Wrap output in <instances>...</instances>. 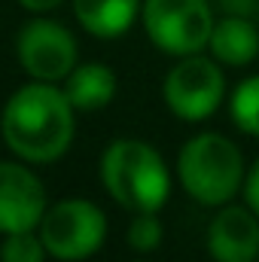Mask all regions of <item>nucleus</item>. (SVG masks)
I'll return each instance as SVG.
<instances>
[{
	"mask_svg": "<svg viewBox=\"0 0 259 262\" xmlns=\"http://www.w3.org/2000/svg\"><path fill=\"white\" fill-rule=\"evenodd\" d=\"M244 204L253 210L259 216V159L250 165V171H247V177H244Z\"/></svg>",
	"mask_w": 259,
	"mask_h": 262,
	"instance_id": "obj_16",
	"label": "nucleus"
},
{
	"mask_svg": "<svg viewBox=\"0 0 259 262\" xmlns=\"http://www.w3.org/2000/svg\"><path fill=\"white\" fill-rule=\"evenodd\" d=\"M210 55L223 67H244L256 61L259 55V28L253 18L247 15H226L213 25L210 31V43H207Z\"/></svg>",
	"mask_w": 259,
	"mask_h": 262,
	"instance_id": "obj_10",
	"label": "nucleus"
},
{
	"mask_svg": "<svg viewBox=\"0 0 259 262\" xmlns=\"http://www.w3.org/2000/svg\"><path fill=\"white\" fill-rule=\"evenodd\" d=\"M220 6L226 9V15H247V18H253L259 12V0H220Z\"/></svg>",
	"mask_w": 259,
	"mask_h": 262,
	"instance_id": "obj_17",
	"label": "nucleus"
},
{
	"mask_svg": "<svg viewBox=\"0 0 259 262\" xmlns=\"http://www.w3.org/2000/svg\"><path fill=\"white\" fill-rule=\"evenodd\" d=\"M28 12H46V9H55L58 3H64V0H18Z\"/></svg>",
	"mask_w": 259,
	"mask_h": 262,
	"instance_id": "obj_18",
	"label": "nucleus"
},
{
	"mask_svg": "<svg viewBox=\"0 0 259 262\" xmlns=\"http://www.w3.org/2000/svg\"><path fill=\"white\" fill-rule=\"evenodd\" d=\"M256 262H259V259H256Z\"/></svg>",
	"mask_w": 259,
	"mask_h": 262,
	"instance_id": "obj_19",
	"label": "nucleus"
},
{
	"mask_svg": "<svg viewBox=\"0 0 259 262\" xmlns=\"http://www.w3.org/2000/svg\"><path fill=\"white\" fill-rule=\"evenodd\" d=\"M46 213L43 183L15 162H0V232H34Z\"/></svg>",
	"mask_w": 259,
	"mask_h": 262,
	"instance_id": "obj_8",
	"label": "nucleus"
},
{
	"mask_svg": "<svg viewBox=\"0 0 259 262\" xmlns=\"http://www.w3.org/2000/svg\"><path fill=\"white\" fill-rule=\"evenodd\" d=\"M49 250L43 244V238H37L34 232H15L6 235L3 247H0V262H46Z\"/></svg>",
	"mask_w": 259,
	"mask_h": 262,
	"instance_id": "obj_14",
	"label": "nucleus"
},
{
	"mask_svg": "<svg viewBox=\"0 0 259 262\" xmlns=\"http://www.w3.org/2000/svg\"><path fill=\"white\" fill-rule=\"evenodd\" d=\"M15 52L21 67L43 82H58L67 79L70 70L76 67V40L64 25L49 21V18H37L31 25L21 28L18 40H15Z\"/></svg>",
	"mask_w": 259,
	"mask_h": 262,
	"instance_id": "obj_7",
	"label": "nucleus"
},
{
	"mask_svg": "<svg viewBox=\"0 0 259 262\" xmlns=\"http://www.w3.org/2000/svg\"><path fill=\"white\" fill-rule=\"evenodd\" d=\"M140 0H73V12L79 25L101 40L122 37L134 25Z\"/></svg>",
	"mask_w": 259,
	"mask_h": 262,
	"instance_id": "obj_11",
	"label": "nucleus"
},
{
	"mask_svg": "<svg viewBox=\"0 0 259 262\" xmlns=\"http://www.w3.org/2000/svg\"><path fill=\"white\" fill-rule=\"evenodd\" d=\"M3 140L25 162L49 165L61 159L73 140V104L52 82L21 85L3 107Z\"/></svg>",
	"mask_w": 259,
	"mask_h": 262,
	"instance_id": "obj_1",
	"label": "nucleus"
},
{
	"mask_svg": "<svg viewBox=\"0 0 259 262\" xmlns=\"http://www.w3.org/2000/svg\"><path fill=\"white\" fill-rule=\"evenodd\" d=\"M128 244L140 253H149L162 244V223L156 213H137L128 226Z\"/></svg>",
	"mask_w": 259,
	"mask_h": 262,
	"instance_id": "obj_15",
	"label": "nucleus"
},
{
	"mask_svg": "<svg viewBox=\"0 0 259 262\" xmlns=\"http://www.w3.org/2000/svg\"><path fill=\"white\" fill-rule=\"evenodd\" d=\"M40 238L52 259L82 262L101 250L107 238V216L85 198H64L43 213Z\"/></svg>",
	"mask_w": 259,
	"mask_h": 262,
	"instance_id": "obj_4",
	"label": "nucleus"
},
{
	"mask_svg": "<svg viewBox=\"0 0 259 262\" xmlns=\"http://www.w3.org/2000/svg\"><path fill=\"white\" fill-rule=\"evenodd\" d=\"M143 28L168 55H195L210 43L213 12L207 0H143Z\"/></svg>",
	"mask_w": 259,
	"mask_h": 262,
	"instance_id": "obj_5",
	"label": "nucleus"
},
{
	"mask_svg": "<svg viewBox=\"0 0 259 262\" xmlns=\"http://www.w3.org/2000/svg\"><path fill=\"white\" fill-rule=\"evenodd\" d=\"M177 177L198 204L223 207L244 189V156L229 137L204 131L183 143L177 156Z\"/></svg>",
	"mask_w": 259,
	"mask_h": 262,
	"instance_id": "obj_3",
	"label": "nucleus"
},
{
	"mask_svg": "<svg viewBox=\"0 0 259 262\" xmlns=\"http://www.w3.org/2000/svg\"><path fill=\"white\" fill-rule=\"evenodd\" d=\"M229 113H232V122L244 134L259 137V73L235 85V92L229 98Z\"/></svg>",
	"mask_w": 259,
	"mask_h": 262,
	"instance_id": "obj_13",
	"label": "nucleus"
},
{
	"mask_svg": "<svg viewBox=\"0 0 259 262\" xmlns=\"http://www.w3.org/2000/svg\"><path fill=\"white\" fill-rule=\"evenodd\" d=\"M104 189L134 213H159L171 195L165 159L143 140H116L101 159Z\"/></svg>",
	"mask_w": 259,
	"mask_h": 262,
	"instance_id": "obj_2",
	"label": "nucleus"
},
{
	"mask_svg": "<svg viewBox=\"0 0 259 262\" xmlns=\"http://www.w3.org/2000/svg\"><path fill=\"white\" fill-rule=\"evenodd\" d=\"M168 110L183 119V122H201L213 116L226 98V76L223 64L210 55L204 58L201 52L183 55L177 64L168 70L165 85H162Z\"/></svg>",
	"mask_w": 259,
	"mask_h": 262,
	"instance_id": "obj_6",
	"label": "nucleus"
},
{
	"mask_svg": "<svg viewBox=\"0 0 259 262\" xmlns=\"http://www.w3.org/2000/svg\"><path fill=\"white\" fill-rule=\"evenodd\" d=\"M64 92L73 104V110H101L113 101L116 95V73L107 64H79L70 70L64 82Z\"/></svg>",
	"mask_w": 259,
	"mask_h": 262,
	"instance_id": "obj_12",
	"label": "nucleus"
},
{
	"mask_svg": "<svg viewBox=\"0 0 259 262\" xmlns=\"http://www.w3.org/2000/svg\"><path fill=\"white\" fill-rule=\"evenodd\" d=\"M207 250L213 262H256L259 216L247 204H223L210 220Z\"/></svg>",
	"mask_w": 259,
	"mask_h": 262,
	"instance_id": "obj_9",
	"label": "nucleus"
}]
</instances>
